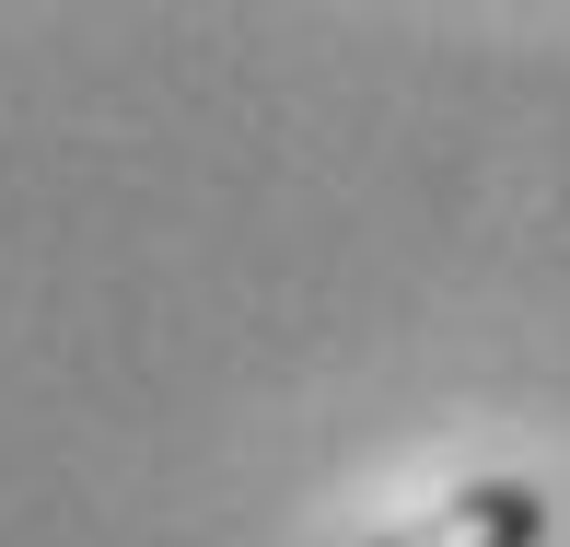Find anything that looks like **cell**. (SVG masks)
<instances>
[{"instance_id":"obj_1","label":"cell","mask_w":570,"mask_h":547,"mask_svg":"<svg viewBox=\"0 0 570 547\" xmlns=\"http://www.w3.org/2000/svg\"><path fill=\"white\" fill-rule=\"evenodd\" d=\"M548 489L535 478H478V489H454V501H431V512H407L396 536H373V547H548Z\"/></svg>"}]
</instances>
